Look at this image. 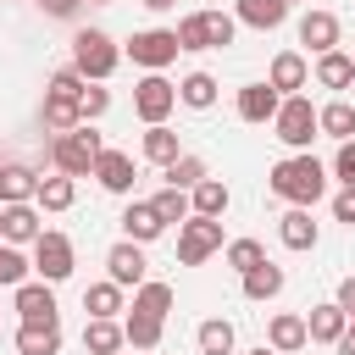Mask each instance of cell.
Listing matches in <instances>:
<instances>
[{
    "mask_svg": "<svg viewBox=\"0 0 355 355\" xmlns=\"http://www.w3.org/2000/svg\"><path fill=\"white\" fill-rule=\"evenodd\" d=\"M128 311L166 322V311H172V283H155V277H144V283L133 288V305H128Z\"/></svg>",
    "mask_w": 355,
    "mask_h": 355,
    "instance_id": "cell-26",
    "label": "cell"
},
{
    "mask_svg": "<svg viewBox=\"0 0 355 355\" xmlns=\"http://www.w3.org/2000/svg\"><path fill=\"white\" fill-rule=\"evenodd\" d=\"M44 233V222H39V205L28 200V205H0V244H33Z\"/></svg>",
    "mask_w": 355,
    "mask_h": 355,
    "instance_id": "cell-10",
    "label": "cell"
},
{
    "mask_svg": "<svg viewBox=\"0 0 355 355\" xmlns=\"http://www.w3.org/2000/svg\"><path fill=\"white\" fill-rule=\"evenodd\" d=\"M150 205H155V216H161L166 227H172V222L183 227V222H189V194H183V189H161Z\"/></svg>",
    "mask_w": 355,
    "mask_h": 355,
    "instance_id": "cell-39",
    "label": "cell"
},
{
    "mask_svg": "<svg viewBox=\"0 0 355 355\" xmlns=\"http://www.w3.org/2000/svg\"><path fill=\"white\" fill-rule=\"evenodd\" d=\"M277 239H283L288 250H316V222H311V211L288 205V216L277 222Z\"/></svg>",
    "mask_w": 355,
    "mask_h": 355,
    "instance_id": "cell-29",
    "label": "cell"
},
{
    "mask_svg": "<svg viewBox=\"0 0 355 355\" xmlns=\"http://www.w3.org/2000/svg\"><path fill=\"white\" fill-rule=\"evenodd\" d=\"M161 233H166V222L155 216V205H150V200H133V205L122 211V239L150 244V239H161Z\"/></svg>",
    "mask_w": 355,
    "mask_h": 355,
    "instance_id": "cell-18",
    "label": "cell"
},
{
    "mask_svg": "<svg viewBox=\"0 0 355 355\" xmlns=\"http://www.w3.org/2000/svg\"><path fill=\"white\" fill-rule=\"evenodd\" d=\"M89 6H111V0H89Z\"/></svg>",
    "mask_w": 355,
    "mask_h": 355,
    "instance_id": "cell-51",
    "label": "cell"
},
{
    "mask_svg": "<svg viewBox=\"0 0 355 355\" xmlns=\"http://www.w3.org/2000/svg\"><path fill=\"white\" fill-rule=\"evenodd\" d=\"M283 283H288V277H283V266H277V261H261V266H250V272H244V300L266 305V300H277V294H283Z\"/></svg>",
    "mask_w": 355,
    "mask_h": 355,
    "instance_id": "cell-21",
    "label": "cell"
},
{
    "mask_svg": "<svg viewBox=\"0 0 355 355\" xmlns=\"http://www.w3.org/2000/svg\"><path fill=\"white\" fill-rule=\"evenodd\" d=\"M333 305H338V311H344V316L355 322V277H344V283H338V294H333Z\"/></svg>",
    "mask_w": 355,
    "mask_h": 355,
    "instance_id": "cell-47",
    "label": "cell"
},
{
    "mask_svg": "<svg viewBox=\"0 0 355 355\" xmlns=\"http://www.w3.org/2000/svg\"><path fill=\"white\" fill-rule=\"evenodd\" d=\"M172 105H178V83H166L161 72H144V78L133 83V116H139L144 128L166 122V116H172Z\"/></svg>",
    "mask_w": 355,
    "mask_h": 355,
    "instance_id": "cell-6",
    "label": "cell"
},
{
    "mask_svg": "<svg viewBox=\"0 0 355 355\" xmlns=\"http://www.w3.org/2000/svg\"><path fill=\"white\" fill-rule=\"evenodd\" d=\"M172 33H178V50H211V22H205V11H189Z\"/></svg>",
    "mask_w": 355,
    "mask_h": 355,
    "instance_id": "cell-37",
    "label": "cell"
},
{
    "mask_svg": "<svg viewBox=\"0 0 355 355\" xmlns=\"http://www.w3.org/2000/svg\"><path fill=\"white\" fill-rule=\"evenodd\" d=\"M233 105H239V122H272L277 105H283V94H277L272 83H244Z\"/></svg>",
    "mask_w": 355,
    "mask_h": 355,
    "instance_id": "cell-13",
    "label": "cell"
},
{
    "mask_svg": "<svg viewBox=\"0 0 355 355\" xmlns=\"http://www.w3.org/2000/svg\"><path fill=\"white\" fill-rule=\"evenodd\" d=\"M11 305H17L22 322H61V316H55V288H50V283H33V277L17 283V288H11Z\"/></svg>",
    "mask_w": 355,
    "mask_h": 355,
    "instance_id": "cell-11",
    "label": "cell"
},
{
    "mask_svg": "<svg viewBox=\"0 0 355 355\" xmlns=\"http://www.w3.org/2000/svg\"><path fill=\"white\" fill-rule=\"evenodd\" d=\"M139 6H144V11H172L178 0H139Z\"/></svg>",
    "mask_w": 355,
    "mask_h": 355,
    "instance_id": "cell-49",
    "label": "cell"
},
{
    "mask_svg": "<svg viewBox=\"0 0 355 355\" xmlns=\"http://www.w3.org/2000/svg\"><path fill=\"white\" fill-rule=\"evenodd\" d=\"M194 338H200V355H233V322L227 316H205Z\"/></svg>",
    "mask_w": 355,
    "mask_h": 355,
    "instance_id": "cell-34",
    "label": "cell"
},
{
    "mask_svg": "<svg viewBox=\"0 0 355 355\" xmlns=\"http://www.w3.org/2000/svg\"><path fill=\"white\" fill-rule=\"evenodd\" d=\"M161 172H166V189H183V194H189L200 178H211V172H205V161H200V155H189V150H183L172 166H161Z\"/></svg>",
    "mask_w": 355,
    "mask_h": 355,
    "instance_id": "cell-36",
    "label": "cell"
},
{
    "mask_svg": "<svg viewBox=\"0 0 355 355\" xmlns=\"http://www.w3.org/2000/svg\"><path fill=\"white\" fill-rule=\"evenodd\" d=\"M266 83L288 100V94H300L305 83H311V61L300 55V50H283V55H272V67H266Z\"/></svg>",
    "mask_w": 355,
    "mask_h": 355,
    "instance_id": "cell-12",
    "label": "cell"
},
{
    "mask_svg": "<svg viewBox=\"0 0 355 355\" xmlns=\"http://www.w3.org/2000/svg\"><path fill=\"white\" fill-rule=\"evenodd\" d=\"M227 183L222 178H200L194 189H189V216H211V222H222V211H227Z\"/></svg>",
    "mask_w": 355,
    "mask_h": 355,
    "instance_id": "cell-17",
    "label": "cell"
},
{
    "mask_svg": "<svg viewBox=\"0 0 355 355\" xmlns=\"http://www.w3.org/2000/svg\"><path fill=\"white\" fill-rule=\"evenodd\" d=\"M300 44L316 50V55L338 50V17H333V11H305V17H300Z\"/></svg>",
    "mask_w": 355,
    "mask_h": 355,
    "instance_id": "cell-15",
    "label": "cell"
},
{
    "mask_svg": "<svg viewBox=\"0 0 355 355\" xmlns=\"http://www.w3.org/2000/svg\"><path fill=\"white\" fill-rule=\"evenodd\" d=\"M178 100H183L189 111H211V105H216V78H211V72H189V78L178 83Z\"/></svg>",
    "mask_w": 355,
    "mask_h": 355,
    "instance_id": "cell-32",
    "label": "cell"
},
{
    "mask_svg": "<svg viewBox=\"0 0 355 355\" xmlns=\"http://www.w3.org/2000/svg\"><path fill=\"white\" fill-rule=\"evenodd\" d=\"M39 189V172L22 161H0V205H28Z\"/></svg>",
    "mask_w": 355,
    "mask_h": 355,
    "instance_id": "cell-16",
    "label": "cell"
},
{
    "mask_svg": "<svg viewBox=\"0 0 355 355\" xmlns=\"http://www.w3.org/2000/svg\"><path fill=\"white\" fill-rule=\"evenodd\" d=\"M283 17H288L283 0H233V22H244V28L272 33V28H283Z\"/></svg>",
    "mask_w": 355,
    "mask_h": 355,
    "instance_id": "cell-20",
    "label": "cell"
},
{
    "mask_svg": "<svg viewBox=\"0 0 355 355\" xmlns=\"http://www.w3.org/2000/svg\"><path fill=\"white\" fill-rule=\"evenodd\" d=\"M272 133H277L294 155H300V150H311V139L322 133V128H316V105H311L305 94H288V100L277 105V116H272Z\"/></svg>",
    "mask_w": 355,
    "mask_h": 355,
    "instance_id": "cell-4",
    "label": "cell"
},
{
    "mask_svg": "<svg viewBox=\"0 0 355 355\" xmlns=\"http://www.w3.org/2000/svg\"><path fill=\"white\" fill-rule=\"evenodd\" d=\"M222 255H227V266H233L239 277H244L250 266H261V261H266V250H261V239H233V244H227Z\"/></svg>",
    "mask_w": 355,
    "mask_h": 355,
    "instance_id": "cell-40",
    "label": "cell"
},
{
    "mask_svg": "<svg viewBox=\"0 0 355 355\" xmlns=\"http://www.w3.org/2000/svg\"><path fill=\"white\" fill-rule=\"evenodd\" d=\"M266 189H272L277 200H288V205L311 211V205L327 194V166H322L311 150H300V155H288V161H277V166L266 172Z\"/></svg>",
    "mask_w": 355,
    "mask_h": 355,
    "instance_id": "cell-1",
    "label": "cell"
},
{
    "mask_svg": "<svg viewBox=\"0 0 355 355\" xmlns=\"http://www.w3.org/2000/svg\"><path fill=\"white\" fill-rule=\"evenodd\" d=\"M128 55H133V67L161 72V67L178 61V33H172V28H144V33L128 39Z\"/></svg>",
    "mask_w": 355,
    "mask_h": 355,
    "instance_id": "cell-8",
    "label": "cell"
},
{
    "mask_svg": "<svg viewBox=\"0 0 355 355\" xmlns=\"http://www.w3.org/2000/svg\"><path fill=\"white\" fill-rule=\"evenodd\" d=\"M144 272H150L144 244L122 239V244H111V250H105V277H111L116 288H139V283H144Z\"/></svg>",
    "mask_w": 355,
    "mask_h": 355,
    "instance_id": "cell-9",
    "label": "cell"
},
{
    "mask_svg": "<svg viewBox=\"0 0 355 355\" xmlns=\"http://www.w3.org/2000/svg\"><path fill=\"white\" fill-rule=\"evenodd\" d=\"M161 327H166V322L128 311V322H122V344H133V349H161Z\"/></svg>",
    "mask_w": 355,
    "mask_h": 355,
    "instance_id": "cell-33",
    "label": "cell"
},
{
    "mask_svg": "<svg viewBox=\"0 0 355 355\" xmlns=\"http://www.w3.org/2000/svg\"><path fill=\"white\" fill-rule=\"evenodd\" d=\"M116 61H122V44H116L105 28H78V33H72V72H78L83 83H105V78L116 72Z\"/></svg>",
    "mask_w": 355,
    "mask_h": 355,
    "instance_id": "cell-2",
    "label": "cell"
},
{
    "mask_svg": "<svg viewBox=\"0 0 355 355\" xmlns=\"http://www.w3.org/2000/svg\"><path fill=\"white\" fill-rule=\"evenodd\" d=\"M216 250H222V222L189 216V222L178 227V261H183V266H200V261H211Z\"/></svg>",
    "mask_w": 355,
    "mask_h": 355,
    "instance_id": "cell-7",
    "label": "cell"
},
{
    "mask_svg": "<svg viewBox=\"0 0 355 355\" xmlns=\"http://www.w3.org/2000/svg\"><path fill=\"white\" fill-rule=\"evenodd\" d=\"M44 94H67V100H78V94H83V78H78L72 67H55L50 83H44Z\"/></svg>",
    "mask_w": 355,
    "mask_h": 355,
    "instance_id": "cell-43",
    "label": "cell"
},
{
    "mask_svg": "<svg viewBox=\"0 0 355 355\" xmlns=\"http://www.w3.org/2000/svg\"><path fill=\"white\" fill-rule=\"evenodd\" d=\"M333 216L355 227V189H338V194H333Z\"/></svg>",
    "mask_w": 355,
    "mask_h": 355,
    "instance_id": "cell-46",
    "label": "cell"
},
{
    "mask_svg": "<svg viewBox=\"0 0 355 355\" xmlns=\"http://www.w3.org/2000/svg\"><path fill=\"white\" fill-rule=\"evenodd\" d=\"M333 178H338L344 189H355V139L338 144V155H333Z\"/></svg>",
    "mask_w": 355,
    "mask_h": 355,
    "instance_id": "cell-44",
    "label": "cell"
},
{
    "mask_svg": "<svg viewBox=\"0 0 355 355\" xmlns=\"http://www.w3.org/2000/svg\"><path fill=\"white\" fill-rule=\"evenodd\" d=\"M28 272H33V261H28L17 244H0V288H17V283H28Z\"/></svg>",
    "mask_w": 355,
    "mask_h": 355,
    "instance_id": "cell-38",
    "label": "cell"
},
{
    "mask_svg": "<svg viewBox=\"0 0 355 355\" xmlns=\"http://www.w3.org/2000/svg\"><path fill=\"white\" fill-rule=\"evenodd\" d=\"M72 200H78V183L61 178V172H55V178H39V189H33V205H39V211H67Z\"/></svg>",
    "mask_w": 355,
    "mask_h": 355,
    "instance_id": "cell-31",
    "label": "cell"
},
{
    "mask_svg": "<svg viewBox=\"0 0 355 355\" xmlns=\"http://www.w3.org/2000/svg\"><path fill=\"white\" fill-rule=\"evenodd\" d=\"M100 150H105V139L94 133V122H83V128H72V133H55V139H50V166H55L61 178H83V172H94Z\"/></svg>",
    "mask_w": 355,
    "mask_h": 355,
    "instance_id": "cell-3",
    "label": "cell"
},
{
    "mask_svg": "<svg viewBox=\"0 0 355 355\" xmlns=\"http://www.w3.org/2000/svg\"><path fill=\"white\" fill-rule=\"evenodd\" d=\"M39 116H44L50 133H72V128H83V111H78V100H67V94H44Z\"/></svg>",
    "mask_w": 355,
    "mask_h": 355,
    "instance_id": "cell-28",
    "label": "cell"
},
{
    "mask_svg": "<svg viewBox=\"0 0 355 355\" xmlns=\"http://www.w3.org/2000/svg\"><path fill=\"white\" fill-rule=\"evenodd\" d=\"M250 355H277V349H266V344H261V349H250Z\"/></svg>",
    "mask_w": 355,
    "mask_h": 355,
    "instance_id": "cell-50",
    "label": "cell"
},
{
    "mask_svg": "<svg viewBox=\"0 0 355 355\" xmlns=\"http://www.w3.org/2000/svg\"><path fill=\"white\" fill-rule=\"evenodd\" d=\"M72 261H78V255H72V239H67V233L44 227V233L33 239V272H39V283H50V288L67 283V277H72Z\"/></svg>",
    "mask_w": 355,
    "mask_h": 355,
    "instance_id": "cell-5",
    "label": "cell"
},
{
    "mask_svg": "<svg viewBox=\"0 0 355 355\" xmlns=\"http://www.w3.org/2000/svg\"><path fill=\"white\" fill-rule=\"evenodd\" d=\"M349 61H355V50H349Z\"/></svg>",
    "mask_w": 355,
    "mask_h": 355,
    "instance_id": "cell-53",
    "label": "cell"
},
{
    "mask_svg": "<svg viewBox=\"0 0 355 355\" xmlns=\"http://www.w3.org/2000/svg\"><path fill=\"white\" fill-rule=\"evenodd\" d=\"M83 311H89L94 322H116V311H128V305H122V288L105 277V283H89V288H83Z\"/></svg>",
    "mask_w": 355,
    "mask_h": 355,
    "instance_id": "cell-25",
    "label": "cell"
},
{
    "mask_svg": "<svg viewBox=\"0 0 355 355\" xmlns=\"http://www.w3.org/2000/svg\"><path fill=\"white\" fill-rule=\"evenodd\" d=\"M311 338H305V316H294V311H277L272 316V327H266V349H277V355H294V349H305Z\"/></svg>",
    "mask_w": 355,
    "mask_h": 355,
    "instance_id": "cell-19",
    "label": "cell"
},
{
    "mask_svg": "<svg viewBox=\"0 0 355 355\" xmlns=\"http://www.w3.org/2000/svg\"><path fill=\"white\" fill-rule=\"evenodd\" d=\"M349 327V316L327 300V305H311V316H305V338L311 344H338V333Z\"/></svg>",
    "mask_w": 355,
    "mask_h": 355,
    "instance_id": "cell-22",
    "label": "cell"
},
{
    "mask_svg": "<svg viewBox=\"0 0 355 355\" xmlns=\"http://www.w3.org/2000/svg\"><path fill=\"white\" fill-rule=\"evenodd\" d=\"M283 6H300V0H283Z\"/></svg>",
    "mask_w": 355,
    "mask_h": 355,
    "instance_id": "cell-52",
    "label": "cell"
},
{
    "mask_svg": "<svg viewBox=\"0 0 355 355\" xmlns=\"http://www.w3.org/2000/svg\"><path fill=\"white\" fill-rule=\"evenodd\" d=\"M94 178H100L105 194H133V155H128V150H100Z\"/></svg>",
    "mask_w": 355,
    "mask_h": 355,
    "instance_id": "cell-14",
    "label": "cell"
},
{
    "mask_svg": "<svg viewBox=\"0 0 355 355\" xmlns=\"http://www.w3.org/2000/svg\"><path fill=\"white\" fill-rule=\"evenodd\" d=\"M78 6H83V0H39V11H44V17H55V22H72V17H78Z\"/></svg>",
    "mask_w": 355,
    "mask_h": 355,
    "instance_id": "cell-45",
    "label": "cell"
},
{
    "mask_svg": "<svg viewBox=\"0 0 355 355\" xmlns=\"http://www.w3.org/2000/svg\"><path fill=\"white\" fill-rule=\"evenodd\" d=\"M17 349L22 355H55L61 349V322H22L17 327Z\"/></svg>",
    "mask_w": 355,
    "mask_h": 355,
    "instance_id": "cell-24",
    "label": "cell"
},
{
    "mask_svg": "<svg viewBox=\"0 0 355 355\" xmlns=\"http://www.w3.org/2000/svg\"><path fill=\"white\" fill-rule=\"evenodd\" d=\"M316 83H322V89H349V83H355V61H349L344 50L316 55Z\"/></svg>",
    "mask_w": 355,
    "mask_h": 355,
    "instance_id": "cell-30",
    "label": "cell"
},
{
    "mask_svg": "<svg viewBox=\"0 0 355 355\" xmlns=\"http://www.w3.org/2000/svg\"><path fill=\"white\" fill-rule=\"evenodd\" d=\"M333 349H338V355H355V322L338 333V344H333Z\"/></svg>",
    "mask_w": 355,
    "mask_h": 355,
    "instance_id": "cell-48",
    "label": "cell"
},
{
    "mask_svg": "<svg viewBox=\"0 0 355 355\" xmlns=\"http://www.w3.org/2000/svg\"><path fill=\"white\" fill-rule=\"evenodd\" d=\"M139 155H144V161H155V166H172V161L183 155V144H178V133H172L166 122H155V128H144Z\"/></svg>",
    "mask_w": 355,
    "mask_h": 355,
    "instance_id": "cell-23",
    "label": "cell"
},
{
    "mask_svg": "<svg viewBox=\"0 0 355 355\" xmlns=\"http://www.w3.org/2000/svg\"><path fill=\"white\" fill-rule=\"evenodd\" d=\"M205 22H211V50H222V44H233V33H239V22H233V11H205Z\"/></svg>",
    "mask_w": 355,
    "mask_h": 355,
    "instance_id": "cell-42",
    "label": "cell"
},
{
    "mask_svg": "<svg viewBox=\"0 0 355 355\" xmlns=\"http://www.w3.org/2000/svg\"><path fill=\"white\" fill-rule=\"evenodd\" d=\"M83 349H89V355H116V349H122V327L89 316V322H83Z\"/></svg>",
    "mask_w": 355,
    "mask_h": 355,
    "instance_id": "cell-35",
    "label": "cell"
},
{
    "mask_svg": "<svg viewBox=\"0 0 355 355\" xmlns=\"http://www.w3.org/2000/svg\"><path fill=\"white\" fill-rule=\"evenodd\" d=\"M78 111H83V122H100V116L111 111V89H100V83H83V94H78Z\"/></svg>",
    "mask_w": 355,
    "mask_h": 355,
    "instance_id": "cell-41",
    "label": "cell"
},
{
    "mask_svg": "<svg viewBox=\"0 0 355 355\" xmlns=\"http://www.w3.org/2000/svg\"><path fill=\"white\" fill-rule=\"evenodd\" d=\"M316 128L327 133V139H355V105L349 100H327V105H316Z\"/></svg>",
    "mask_w": 355,
    "mask_h": 355,
    "instance_id": "cell-27",
    "label": "cell"
}]
</instances>
